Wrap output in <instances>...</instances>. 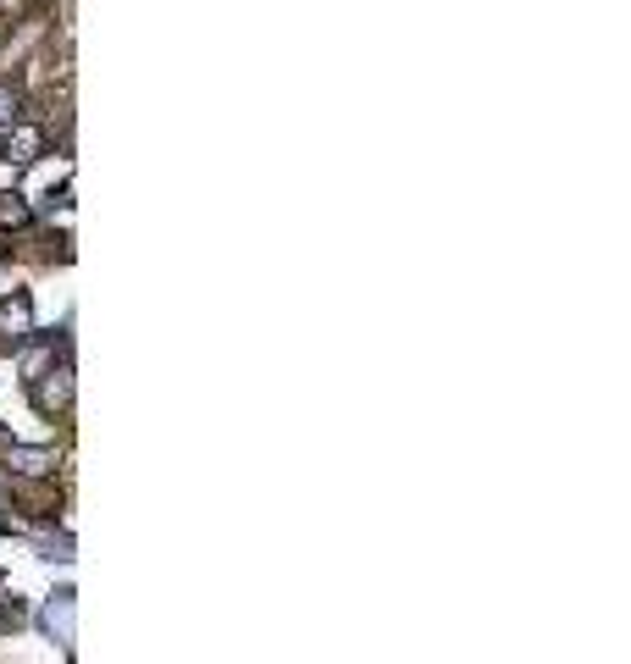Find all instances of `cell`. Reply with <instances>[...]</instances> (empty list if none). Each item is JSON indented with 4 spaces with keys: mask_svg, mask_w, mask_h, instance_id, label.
I'll list each match as a JSON object with an SVG mask.
<instances>
[{
    "mask_svg": "<svg viewBox=\"0 0 631 664\" xmlns=\"http://www.w3.org/2000/svg\"><path fill=\"white\" fill-rule=\"evenodd\" d=\"M0 327H6V344H17V338H23V327H28V299L23 294H17V305L0 310Z\"/></svg>",
    "mask_w": 631,
    "mask_h": 664,
    "instance_id": "6da1fadb",
    "label": "cell"
},
{
    "mask_svg": "<svg viewBox=\"0 0 631 664\" xmlns=\"http://www.w3.org/2000/svg\"><path fill=\"white\" fill-rule=\"evenodd\" d=\"M0 227H28V205L17 200V194H6V200H0Z\"/></svg>",
    "mask_w": 631,
    "mask_h": 664,
    "instance_id": "7a4b0ae2",
    "label": "cell"
},
{
    "mask_svg": "<svg viewBox=\"0 0 631 664\" xmlns=\"http://www.w3.org/2000/svg\"><path fill=\"white\" fill-rule=\"evenodd\" d=\"M39 144H45V139H39L34 128H17V133H12V150H17V161H34V150H39Z\"/></svg>",
    "mask_w": 631,
    "mask_h": 664,
    "instance_id": "3957f363",
    "label": "cell"
}]
</instances>
